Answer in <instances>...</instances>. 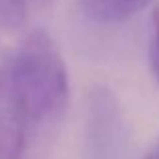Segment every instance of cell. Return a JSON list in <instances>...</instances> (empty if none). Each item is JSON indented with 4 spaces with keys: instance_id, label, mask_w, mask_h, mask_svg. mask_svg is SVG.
<instances>
[{
    "instance_id": "cell-1",
    "label": "cell",
    "mask_w": 159,
    "mask_h": 159,
    "mask_svg": "<svg viewBox=\"0 0 159 159\" xmlns=\"http://www.w3.org/2000/svg\"><path fill=\"white\" fill-rule=\"evenodd\" d=\"M2 70L28 125L51 123L65 113L70 97L69 73L47 32H30L4 52Z\"/></svg>"
},
{
    "instance_id": "cell-2",
    "label": "cell",
    "mask_w": 159,
    "mask_h": 159,
    "mask_svg": "<svg viewBox=\"0 0 159 159\" xmlns=\"http://www.w3.org/2000/svg\"><path fill=\"white\" fill-rule=\"evenodd\" d=\"M2 57H0V159H22L28 123L4 77Z\"/></svg>"
},
{
    "instance_id": "cell-3",
    "label": "cell",
    "mask_w": 159,
    "mask_h": 159,
    "mask_svg": "<svg viewBox=\"0 0 159 159\" xmlns=\"http://www.w3.org/2000/svg\"><path fill=\"white\" fill-rule=\"evenodd\" d=\"M85 12L97 22H123L141 12L151 0H81Z\"/></svg>"
},
{
    "instance_id": "cell-4",
    "label": "cell",
    "mask_w": 159,
    "mask_h": 159,
    "mask_svg": "<svg viewBox=\"0 0 159 159\" xmlns=\"http://www.w3.org/2000/svg\"><path fill=\"white\" fill-rule=\"evenodd\" d=\"M52 0H0V36L24 26L28 8L44 6Z\"/></svg>"
},
{
    "instance_id": "cell-5",
    "label": "cell",
    "mask_w": 159,
    "mask_h": 159,
    "mask_svg": "<svg viewBox=\"0 0 159 159\" xmlns=\"http://www.w3.org/2000/svg\"><path fill=\"white\" fill-rule=\"evenodd\" d=\"M149 65L153 77L159 83V2L153 6L151 12V39H149Z\"/></svg>"
},
{
    "instance_id": "cell-6",
    "label": "cell",
    "mask_w": 159,
    "mask_h": 159,
    "mask_svg": "<svg viewBox=\"0 0 159 159\" xmlns=\"http://www.w3.org/2000/svg\"><path fill=\"white\" fill-rule=\"evenodd\" d=\"M145 159H159V153H149Z\"/></svg>"
}]
</instances>
